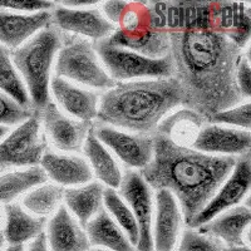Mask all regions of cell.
<instances>
[{"label":"cell","mask_w":251,"mask_h":251,"mask_svg":"<svg viewBox=\"0 0 251 251\" xmlns=\"http://www.w3.org/2000/svg\"><path fill=\"white\" fill-rule=\"evenodd\" d=\"M46 236L50 251H88L91 246L84 228L62 205L47 225Z\"/></svg>","instance_id":"ac0fdd59"},{"label":"cell","mask_w":251,"mask_h":251,"mask_svg":"<svg viewBox=\"0 0 251 251\" xmlns=\"http://www.w3.org/2000/svg\"><path fill=\"white\" fill-rule=\"evenodd\" d=\"M103 207L106 208L109 215H112V219L122 228V231L125 232L132 246H137L138 239H140L137 221L127 203L121 199L116 190L111 187H104Z\"/></svg>","instance_id":"f1b7e54d"},{"label":"cell","mask_w":251,"mask_h":251,"mask_svg":"<svg viewBox=\"0 0 251 251\" xmlns=\"http://www.w3.org/2000/svg\"><path fill=\"white\" fill-rule=\"evenodd\" d=\"M60 6L68 9H84L88 6H93L100 4V1L94 0H68V1H60Z\"/></svg>","instance_id":"8d00e7d4"},{"label":"cell","mask_w":251,"mask_h":251,"mask_svg":"<svg viewBox=\"0 0 251 251\" xmlns=\"http://www.w3.org/2000/svg\"><path fill=\"white\" fill-rule=\"evenodd\" d=\"M0 92L13 98L20 106L31 108L25 86L13 64L12 51L1 44H0Z\"/></svg>","instance_id":"4316f807"},{"label":"cell","mask_w":251,"mask_h":251,"mask_svg":"<svg viewBox=\"0 0 251 251\" xmlns=\"http://www.w3.org/2000/svg\"><path fill=\"white\" fill-rule=\"evenodd\" d=\"M28 251H49L46 232L40 234L39 236L35 237V239L31 241L30 245H29Z\"/></svg>","instance_id":"74e56055"},{"label":"cell","mask_w":251,"mask_h":251,"mask_svg":"<svg viewBox=\"0 0 251 251\" xmlns=\"http://www.w3.org/2000/svg\"><path fill=\"white\" fill-rule=\"evenodd\" d=\"M40 165L47 178L54 181L58 186H82L93 178L91 166L79 156L46 151Z\"/></svg>","instance_id":"d6986e66"},{"label":"cell","mask_w":251,"mask_h":251,"mask_svg":"<svg viewBox=\"0 0 251 251\" xmlns=\"http://www.w3.org/2000/svg\"><path fill=\"white\" fill-rule=\"evenodd\" d=\"M55 77L104 92L117 84L103 67L92 42L63 33L55 62Z\"/></svg>","instance_id":"5b68a950"},{"label":"cell","mask_w":251,"mask_h":251,"mask_svg":"<svg viewBox=\"0 0 251 251\" xmlns=\"http://www.w3.org/2000/svg\"><path fill=\"white\" fill-rule=\"evenodd\" d=\"M250 220V207L246 205L236 206L203 224L199 227V232L216 240H223L227 246L226 249L243 246L245 245L244 232L248 230Z\"/></svg>","instance_id":"ffe728a7"},{"label":"cell","mask_w":251,"mask_h":251,"mask_svg":"<svg viewBox=\"0 0 251 251\" xmlns=\"http://www.w3.org/2000/svg\"><path fill=\"white\" fill-rule=\"evenodd\" d=\"M206 123L212 125L232 126V128L250 131L251 127V103L244 102L231 108L224 109L208 117Z\"/></svg>","instance_id":"f546056e"},{"label":"cell","mask_w":251,"mask_h":251,"mask_svg":"<svg viewBox=\"0 0 251 251\" xmlns=\"http://www.w3.org/2000/svg\"><path fill=\"white\" fill-rule=\"evenodd\" d=\"M251 33V12L250 8L244 3H237L235 10L232 29L227 38L235 46L243 49L248 44Z\"/></svg>","instance_id":"1f68e13d"},{"label":"cell","mask_w":251,"mask_h":251,"mask_svg":"<svg viewBox=\"0 0 251 251\" xmlns=\"http://www.w3.org/2000/svg\"><path fill=\"white\" fill-rule=\"evenodd\" d=\"M31 108L20 106L13 98L0 92V127L19 126L34 113Z\"/></svg>","instance_id":"4dcf8cb0"},{"label":"cell","mask_w":251,"mask_h":251,"mask_svg":"<svg viewBox=\"0 0 251 251\" xmlns=\"http://www.w3.org/2000/svg\"><path fill=\"white\" fill-rule=\"evenodd\" d=\"M225 251H226V249H225Z\"/></svg>","instance_id":"bcb514c9"},{"label":"cell","mask_w":251,"mask_h":251,"mask_svg":"<svg viewBox=\"0 0 251 251\" xmlns=\"http://www.w3.org/2000/svg\"><path fill=\"white\" fill-rule=\"evenodd\" d=\"M103 192L104 186L100 181L63 190L66 208L83 228L103 207Z\"/></svg>","instance_id":"44dd1931"},{"label":"cell","mask_w":251,"mask_h":251,"mask_svg":"<svg viewBox=\"0 0 251 251\" xmlns=\"http://www.w3.org/2000/svg\"><path fill=\"white\" fill-rule=\"evenodd\" d=\"M9 132H10V128H8V127H0V141L3 140Z\"/></svg>","instance_id":"60d3db41"},{"label":"cell","mask_w":251,"mask_h":251,"mask_svg":"<svg viewBox=\"0 0 251 251\" xmlns=\"http://www.w3.org/2000/svg\"><path fill=\"white\" fill-rule=\"evenodd\" d=\"M51 25L59 31L73 33L93 42L107 39L117 29L100 9H68L60 5L51 10Z\"/></svg>","instance_id":"7c38bea8"},{"label":"cell","mask_w":251,"mask_h":251,"mask_svg":"<svg viewBox=\"0 0 251 251\" xmlns=\"http://www.w3.org/2000/svg\"><path fill=\"white\" fill-rule=\"evenodd\" d=\"M174 79L182 92V106L207 121L212 114L244 103L236 84L243 49L214 29L170 33Z\"/></svg>","instance_id":"6da1fadb"},{"label":"cell","mask_w":251,"mask_h":251,"mask_svg":"<svg viewBox=\"0 0 251 251\" xmlns=\"http://www.w3.org/2000/svg\"><path fill=\"white\" fill-rule=\"evenodd\" d=\"M4 244H5V239H4V234H3V231H0V251L3 250Z\"/></svg>","instance_id":"b9f144b4"},{"label":"cell","mask_w":251,"mask_h":251,"mask_svg":"<svg viewBox=\"0 0 251 251\" xmlns=\"http://www.w3.org/2000/svg\"><path fill=\"white\" fill-rule=\"evenodd\" d=\"M182 106L174 78L117 83L100 96L96 120L129 133L153 136L161 121Z\"/></svg>","instance_id":"3957f363"},{"label":"cell","mask_w":251,"mask_h":251,"mask_svg":"<svg viewBox=\"0 0 251 251\" xmlns=\"http://www.w3.org/2000/svg\"><path fill=\"white\" fill-rule=\"evenodd\" d=\"M5 228L4 239L9 245H23L44 232L46 217L33 216L19 203H8L4 208Z\"/></svg>","instance_id":"7402d4cb"},{"label":"cell","mask_w":251,"mask_h":251,"mask_svg":"<svg viewBox=\"0 0 251 251\" xmlns=\"http://www.w3.org/2000/svg\"><path fill=\"white\" fill-rule=\"evenodd\" d=\"M49 91L55 100L68 114L83 122H92L97 118L100 97L93 91L83 89L69 80L51 77Z\"/></svg>","instance_id":"e0dca14e"},{"label":"cell","mask_w":251,"mask_h":251,"mask_svg":"<svg viewBox=\"0 0 251 251\" xmlns=\"http://www.w3.org/2000/svg\"><path fill=\"white\" fill-rule=\"evenodd\" d=\"M46 151L47 140L39 113L34 112L0 141V170L34 167L39 165Z\"/></svg>","instance_id":"ba28073f"},{"label":"cell","mask_w":251,"mask_h":251,"mask_svg":"<svg viewBox=\"0 0 251 251\" xmlns=\"http://www.w3.org/2000/svg\"><path fill=\"white\" fill-rule=\"evenodd\" d=\"M47 176L40 166L28 167L0 176V202L13 203L15 199L47 182Z\"/></svg>","instance_id":"484cf974"},{"label":"cell","mask_w":251,"mask_h":251,"mask_svg":"<svg viewBox=\"0 0 251 251\" xmlns=\"http://www.w3.org/2000/svg\"><path fill=\"white\" fill-rule=\"evenodd\" d=\"M107 39L112 44L143 57L160 59L170 54V33L152 26L146 3H129L116 31Z\"/></svg>","instance_id":"52a82bcc"},{"label":"cell","mask_w":251,"mask_h":251,"mask_svg":"<svg viewBox=\"0 0 251 251\" xmlns=\"http://www.w3.org/2000/svg\"><path fill=\"white\" fill-rule=\"evenodd\" d=\"M156 219L152 234L156 251H172L180 235L182 212L174 195L167 190L156 192Z\"/></svg>","instance_id":"2e32d148"},{"label":"cell","mask_w":251,"mask_h":251,"mask_svg":"<svg viewBox=\"0 0 251 251\" xmlns=\"http://www.w3.org/2000/svg\"><path fill=\"white\" fill-rule=\"evenodd\" d=\"M55 8L53 1H29V0H0V9L3 10H14V12H51Z\"/></svg>","instance_id":"836d02e7"},{"label":"cell","mask_w":251,"mask_h":251,"mask_svg":"<svg viewBox=\"0 0 251 251\" xmlns=\"http://www.w3.org/2000/svg\"><path fill=\"white\" fill-rule=\"evenodd\" d=\"M178 251H225V248L219 240L190 228L183 232Z\"/></svg>","instance_id":"d6a6232c"},{"label":"cell","mask_w":251,"mask_h":251,"mask_svg":"<svg viewBox=\"0 0 251 251\" xmlns=\"http://www.w3.org/2000/svg\"><path fill=\"white\" fill-rule=\"evenodd\" d=\"M226 251H250V248L248 245L243 246H235V248H228Z\"/></svg>","instance_id":"f35d334b"},{"label":"cell","mask_w":251,"mask_h":251,"mask_svg":"<svg viewBox=\"0 0 251 251\" xmlns=\"http://www.w3.org/2000/svg\"><path fill=\"white\" fill-rule=\"evenodd\" d=\"M121 199L127 203L137 221L140 239L137 251H153L152 220H153V197L152 188L147 185L140 172L128 170L122 175L120 183Z\"/></svg>","instance_id":"9c48e42d"},{"label":"cell","mask_w":251,"mask_h":251,"mask_svg":"<svg viewBox=\"0 0 251 251\" xmlns=\"http://www.w3.org/2000/svg\"><path fill=\"white\" fill-rule=\"evenodd\" d=\"M82 150L88 160L87 162L91 166L93 176L97 177L100 182L104 183L107 187H111L113 190L120 187V183L122 181V172L108 149L96 137L93 126L87 134Z\"/></svg>","instance_id":"603a6c76"},{"label":"cell","mask_w":251,"mask_h":251,"mask_svg":"<svg viewBox=\"0 0 251 251\" xmlns=\"http://www.w3.org/2000/svg\"><path fill=\"white\" fill-rule=\"evenodd\" d=\"M191 147L207 154L237 158L250 153L251 132L205 123Z\"/></svg>","instance_id":"5bb4252c"},{"label":"cell","mask_w":251,"mask_h":251,"mask_svg":"<svg viewBox=\"0 0 251 251\" xmlns=\"http://www.w3.org/2000/svg\"><path fill=\"white\" fill-rule=\"evenodd\" d=\"M132 251H137V250H132Z\"/></svg>","instance_id":"f6af8a7d"},{"label":"cell","mask_w":251,"mask_h":251,"mask_svg":"<svg viewBox=\"0 0 251 251\" xmlns=\"http://www.w3.org/2000/svg\"><path fill=\"white\" fill-rule=\"evenodd\" d=\"M235 163V157L203 153L153 134V156L141 170V176L156 191L167 190L174 195L190 226L231 174Z\"/></svg>","instance_id":"7a4b0ae2"},{"label":"cell","mask_w":251,"mask_h":251,"mask_svg":"<svg viewBox=\"0 0 251 251\" xmlns=\"http://www.w3.org/2000/svg\"><path fill=\"white\" fill-rule=\"evenodd\" d=\"M206 123L205 118L188 108L170 113L160 122L154 134L167 137L176 145L192 146L197 133Z\"/></svg>","instance_id":"d4e9b609"},{"label":"cell","mask_w":251,"mask_h":251,"mask_svg":"<svg viewBox=\"0 0 251 251\" xmlns=\"http://www.w3.org/2000/svg\"><path fill=\"white\" fill-rule=\"evenodd\" d=\"M84 228L89 244L92 245L102 246L111 251L133 250V246L122 231V228L116 224L104 207L100 208Z\"/></svg>","instance_id":"cb8c5ba5"},{"label":"cell","mask_w":251,"mask_h":251,"mask_svg":"<svg viewBox=\"0 0 251 251\" xmlns=\"http://www.w3.org/2000/svg\"><path fill=\"white\" fill-rule=\"evenodd\" d=\"M88 251H107V250H102V249H93V250H88Z\"/></svg>","instance_id":"ee69618b"},{"label":"cell","mask_w":251,"mask_h":251,"mask_svg":"<svg viewBox=\"0 0 251 251\" xmlns=\"http://www.w3.org/2000/svg\"><path fill=\"white\" fill-rule=\"evenodd\" d=\"M93 46L104 69L116 83L174 77V63L170 54L152 59L114 46L108 39L94 42Z\"/></svg>","instance_id":"8992f818"},{"label":"cell","mask_w":251,"mask_h":251,"mask_svg":"<svg viewBox=\"0 0 251 251\" xmlns=\"http://www.w3.org/2000/svg\"><path fill=\"white\" fill-rule=\"evenodd\" d=\"M5 251H24L23 245H9Z\"/></svg>","instance_id":"ab89813d"},{"label":"cell","mask_w":251,"mask_h":251,"mask_svg":"<svg viewBox=\"0 0 251 251\" xmlns=\"http://www.w3.org/2000/svg\"><path fill=\"white\" fill-rule=\"evenodd\" d=\"M38 113L46 133L58 150L64 152L82 151L87 134L93 126L92 122L68 117L51 100Z\"/></svg>","instance_id":"4fadbf2b"},{"label":"cell","mask_w":251,"mask_h":251,"mask_svg":"<svg viewBox=\"0 0 251 251\" xmlns=\"http://www.w3.org/2000/svg\"><path fill=\"white\" fill-rule=\"evenodd\" d=\"M63 200V188L54 183H43L23 197L24 210L38 217H46L54 214Z\"/></svg>","instance_id":"83f0119b"},{"label":"cell","mask_w":251,"mask_h":251,"mask_svg":"<svg viewBox=\"0 0 251 251\" xmlns=\"http://www.w3.org/2000/svg\"><path fill=\"white\" fill-rule=\"evenodd\" d=\"M4 217H5V214H4L3 207H1V206H0V225H1V223H3Z\"/></svg>","instance_id":"7bdbcfd3"},{"label":"cell","mask_w":251,"mask_h":251,"mask_svg":"<svg viewBox=\"0 0 251 251\" xmlns=\"http://www.w3.org/2000/svg\"><path fill=\"white\" fill-rule=\"evenodd\" d=\"M51 24V12L22 13L0 9V44L15 50Z\"/></svg>","instance_id":"9a60e30c"},{"label":"cell","mask_w":251,"mask_h":251,"mask_svg":"<svg viewBox=\"0 0 251 251\" xmlns=\"http://www.w3.org/2000/svg\"><path fill=\"white\" fill-rule=\"evenodd\" d=\"M251 183V162L250 153L237 157L234 170L220 186L215 196L205 206L202 211L195 217L188 227L199 228L210 220L223 214L226 210L236 207L243 202L250 191Z\"/></svg>","instance_id":"30bf717a"},{"label":"cell","mask_w":251,"mask_h":251,"mask_svg":"<svg viewBox=\"0 0 251 251\" xmlns=\"http://www.w3.org/2000/svg\"><path fill=\"white\" fill-rule=\"evenodd\" d=\"M62 47V31L49 25L12 50V60L23 80L33 111L39 112L50 102L51 66Z\"/></svg>","instance_id":"277c9868"},{"label":"cell","mask_w":251,"mask_h":251,"mask_svg":"<svg viewBox=\"0 0 251 251\" xmlns=\"http://www.w3.org/2000/svg\"><path fill=\"white\" fill-rule=\"evenodd\" d=\"M236 84L240 93L244 97V100H249L251 96V69H250V59L248 54H243L240 57L236 67Z\"/></svg>","instance_id":"e575fe53"},{"label":"cell","mask_w":251,"mask_h":251,"mask_svg":"<svg viewBox=\"0 0 251 251\" xmlns=\"http://www.w3.org/2000/svg\"><path fill=\"white\" fill-rule=\"evenodd\" d=\"M96 137L127 167L143 170L153 156V136L129 133L109 126H93Z\"/></svg>","instance_id":"8fae6325"},{"label":"cell","mask_w":251,"mask_h":251,"mask_svg":"<svg viewBox=\"0 0 251 251\" xmlns=\"http://www.w3.org/2000/svg\"><path fill=\"white\" fill-rule=\"evenodd\" d=\"M129 3L126 1H116V0H109V1H104L102 5V14L104 15L108 22H111L113 25L118 26L122 20L123 15L126 14L127 9H128Z\"/></svg>","instance_id":"d590c367"}]
</instances>
